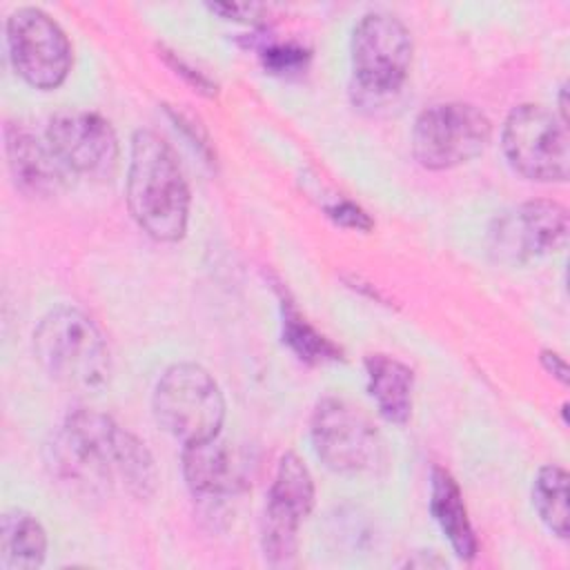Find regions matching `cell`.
Wrapping results in <instances>:
<instances>
[{
    "label": "cell",
    "instance_id": "cell-18",
    "mask_svg": "<svg viewBox=\"0 0 570 570\" xmlns=\"http://www.w3.org/2000/svg\"><path fill=\"white\" fill-rule=\"evenodd\" d=\"M532 505L546 528L568 539V472L561 465H543L532 481Z\"/></svg>",
    "mask_w": 570,
    "mask_h": 570
},
{
    "label": "cell",
    "instance_id": "cell-16",
    "mask_svg": "<svg viewBox=\"0 0 570 570\" xmlns=\"http://www.w3.org/2000/svg\"><path fill=\"white\" fill-rule=\"evenodd\" d=\"M430 510L441 532L450 541L454 554L459 559H474L479 543L468 519V510L461 497L456 481L441 468L432 470V488H430Z\"/></svg>",
    "mask_w": 570,
    "mask_h": 570
},
{
    "label": "cell",
    "instance_id": "cell-9",
    "mask_svg": "<svg viewBox=\"0 0 570 570\" xmlns=\"http://www.w3.org/2000/svg\"><path fill=\"white\" fill-rule=\"evenodd\" d=\"M7 45L13 69L27 85L36 89H56L69 76V38L42 9H16L7 20Z\"/></svg>",
    "mask_w": 570,
    "mask_h": 570
},
{
    "label": "cell",
    "instance_id": "cell-2",
    "mask_svg": "<svg viewBox=\"0 0 570 570\" xmlns=\"http://www.w3.org/2000/svg\"><path fill=\"white\" fill-rule=\"evenodd\" d=\"M127 205L154 240L176 243L187 232L189 187L174 149L156 131L138 129L131 138Z\"/></svg>",
    "mask_w": 570,
    "mask_h": 570
},
{
    "label": "cell",
    "instance_id": "cell-5",
    "mask_svg": "<svg viewBox=\"0 0 570 570\" xmlns=\"http://www.w3.org/2000/svg\"><path fill=\"white\" fill-rule=\"evenodd\" d=\"M501 149L508 165L528 180L563 183L568 178V125L541 105H519L508 114Z\"/></svg>",
    "mask_w": 570,
    "mask_h": 570
},
{
    "label": "cell",
    "instance_id": "cell-11",
    "mask_svg": "<svg viewBox=\"0 0 570 570\" xmlns=\"http://www.w3.org/2000/svg\"><path fill=\"white\" fill-rule=\"evenodd\" d=\"M47 142L60 163L94 178L111 176L118 165V138L109 120L82 109L58 111L47 127Z\"/></svg>",
    "mask_w": 570,
    "mask_h": 570
},
{
    "label": "cell",
    "instance_id": "cell-22",
    "mask_svg": "<svg viewBox=\"0 0 570 570\" xmlns=\"http://www.w3.org/2000/svg\"><path fill=\"white\" fill-rule=\"evenodd\" d=\"M167 60H169V65L176 69V73H180V76H185L198 91H207V94H212V89H214V85L203 76V73H198V71H194L191 67H187L180 58H176V56H167Z\"/></svg>",
    "mask_w": 570,
    "mask_h": 570
},
{
    "label": "cell",
    "instance_id": "cell-20",
    "mask_svg": "<svg viewBox=\"0 0 570 570\" xmlns=\"http://www.w3.org/2000/svg\"><path fill=\"white\" fill-rule=\"evenodd\" d=\"M309 53L298 45H274L263 51V62L272 73H287L298 71Z\"/></svg>",
    "mask_w": 570,
    "mask_h": 570
},
{
    "label": "cell",
    "instance_id": "cell-21",
    "mask_svg": "<svg viewBox=\"0 0 570 570\" xmlns=\"http://www.w3.org/2000/svg\"><path fill=\"white\" fill-rule=\"evenodd\" d=\"M327 216L334 223L343 225V227H354V229H370L372 227V220L367 218V214L350 200H338V203L330 205Z\"/></svg>",
    "mask_w": 570,
    "mask_h": 570
},
{
    "label": "cell",
    "instance_id": "cell-1",
    "mask_svg": "<svg viewBox=\"0 0 570 570\" xmlns=\"http://www.w3.org/2000/svg\"><path fill=\"white\" fill-rule=\"evenodd\" d=\"M51 465L87 488L120 485L138 499L156 492L158 470L140 439L96 410L71 412L53 439Z\"/></svg>",
    "mask_w": 570,
    "mask_h": 570
},
{
    "label": "cell",
    "instance_id": "cell-15",
    "mask_svg": "<svg viewBox=\"0 0 570 570\" xmlns=\"http://www.w3.org/2000/svg\"><path fill=\"white\" fill-rule=\"evenodd\" d=\"M367 390L381 416L390 423L403 425L412 412V370L385 354H370L365 358Z\"/></svg>",
    "mask_w": 570,
    "mask_h": 570
},
{
    "label": "cell",
    "instance_id": "cell-7",
    "mask_svg": "<svg viewBox=\"0 0 570 570\" xmlns=\"http://www.w3.org/2000/svg\"><path fill=\"white\" fill-rule=\"evenodd\" d=\"M309 432L316 456L334 472H372L383 463V441L379 430L345 399H321L314 407Z\"/></svg>",
    "mask_w": 570,
    "mask_h": 570
},
{
    "label": "cell",
    "instance_id": "cell-3",
    "mask_svg": "<svg viewBox=\"0 0 570 570\" xmlns=\"http://www.w3.org/2000/svg\"><path fill=\"white\" fill-rule=\"evenodd\" d=\"M33 354L42 370L69 390L96 392L111 374L109 347L98 325L78 307L45 314L33 330Z\"/></svg>",
    "mask_w": 570,
    "mask_h": 570
},
{
    "label": "cell",
    "instance_id": "cell-4",
    "mask_svg": "<svg viewBox=\"0 0 570 570\" xmlns=\"http://www.w3.org/2000/svg\"><path fill=\"white\" fill-rule=\"evenodd\" d=\"M151 410L156 423L183 445L218 436L225 421L223 392L196 363H176L163 372L154 387Z\"/></svg>",
    "mask_w": 570,
    "mask_h": 570
},
{
    "label": "cell",
    "instance_id": "cell-19",
    "mask_svg": "<svg viewBox=\"0 0 570 570\" xmlns=\"http://www.w3.org/2000/svg\"><path fill=\"white\" fill-rule=\"evenodd\" d=\"M283 341L298 354V358L307 363L341 358V350L325 336H321L312 325H307L305 318L289 303L283 305Z\"/></svg>",
    "mask_w": 570,
    "mask_h": 570
},
{
    "label": "cell",
    "instance_id": "cell-6",
    "mask_svg": "<svg viewBox=\"0 0 570 570\" xmlns=\"http://www.w3.org/2000/svg\"><path fill=\"white\" fill-rule=\"evenodd\" d=\"M488 116L468 102L425 107L412 127V154L425 169H452L476 158L490 142Z\"/></svg>",
    "mask_w": 570,
    "mask_h": 570
},
{
    "label": "cell",
    "instance_id": "cell-12",
    "mask_svg": "<svg viewBox=\"0 0 570 570\" xmlns=\"http://www.w3.org/2000/svg\"><path fill=\"white\" fill-rule=\"evenodd\" d=\"M492 252L503 261H528L559 252L568 240V212L554 200H528L494 220Z\"/></svg>",
    "mask_w": 570,
    "mask_h": 570
},
{
    "label": "cell",
    "instance_id": "cell-13",
    "mask_svg": "<svg viewBox=\"0 0 570 570\" xmlns=\"http://www.w3.org/2000/svg\"><path fill=\"white\" fill-rule=\"evenodd\" d=\"M247 456L220 436L185 445L183 450V474L194 494H234L247 485Z\"/></svg>",
    "mask_w": 570,
    "mask_h": 570
},
{
    "label": "cell",
    "instance_id": "cell-10",
    "mask_svg": "<svg viewBox=\"0 0 570 570\" xmlns=\"http://www.w3.org/2000/svg\"><path fill=\"white\" fill-rule=\"evenodd\" d=\"M312 474L298 454L285 452L267 492L261 525V546L269 563L283 566L294 559L298 546V525L312 512Z\"/></svg>",
    "mask_w": 570,
    "mask_h": 570
},
{
    "label": "cell",
    "instance_id": "cell-14",
    "mask_svg": "<svg viewBox=\"0 0 570 570\" xmlns=\"http://www.w3.org/2000/svg\"><path fill=\"white\" fill-rule=\"evenodd\" d=\"M4 149L11 176L20 189L33 196L56 194L69 174V169L53 154L51 145L20 125H7Z\"/></svg>",
    "mask_w": 570,
    "mask_h": 570
},
{
    "label": "cell",
    "instance_id": "cell-17",
    "mask_svg": "<svg viewBox=\"0 0 570 570\" xmlns=\"http://www.w3.org/2000/svg\"><path fill=\"white\" fill-rule=\"evenodd\" d=\"M47 554V532L42 523L24 510H7L0 523V566L4 570H31L42 566Z\"/></svg>",
    "mask_w": 570,
    "mask_h": 570
},
{
    "label": "cell",
    "instance_id": "cell-23",
    "mask_svg": "<svg viewBox=\"0 0 570 570\" xmlns=\"http://www.w3.org/2000/svg\"><path fill=\"white\" fill-rule=\"evenodd\" d=\"M541 363H543V367H546L552 376H557L561 383H568V367H566V361H563L559 354L543 350V352H541Z\"/></svg>",
    "mask_w": 570,
    "mask_h": 570
},
{
    "label": "cell",
    "instance_id": "cell-8",
    "mask_svg": "<svg viewBox=\"0 0 570 570\" xmlns=\"http://www.w3.org/2000/svg\"><path fill=\"white\" fill-rule=\"evenodd\" d=\"M356 85L374 96L401 89L412 65V36L407 27L385 11L365 13L350 42Z\"/></svg>",
    "mask_w": 570,
    "mask_h": 570
}]
</instances>
